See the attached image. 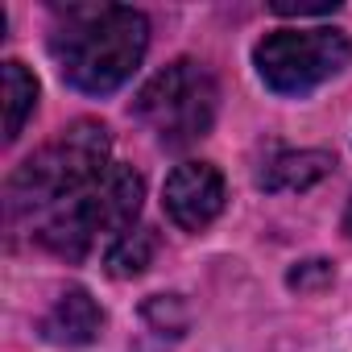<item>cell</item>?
I'll use <instances>...</instances> for the list:
<instances>
[{"label": "cell", "instance_id": "7c38bea8", "mask_svg": "<svg viewBox=\"0 0 352 352\" xmlns=\"http://www.w3.org/2000/svg\"><path fill=\"white\" fill-rule=\"evenodd\" d=\"M270 9L278 17H327V13H336V5H286V0H274Z\"/></svg>", "mask_w": 352, "mask_h": 352}, {"label": "cell", "instance_id": "9c48e42d", "mask_svg": "<svg viewBox=\"0 0 352 352\" xmlns=\"http://www.w3.org/2000/svg\"><path fill=\"white\" fill-rule=\"evenodd\" d=\"M38 108V79L21 63H5V141H17Z\"/></svg>", "mask_w": 352, "mask_h": 352}, {"label": "cell", "instance_id": "5b68a950", "mask_svg": "<svg viewBox=\"0 0 352 352\" xmlns=\"http://www.w3.org/2000/svg\"><path fill=\"white\" fill-rule=\"evenodd\" d=\"M348 58H352V42H348V34H340L331 25L274 30L253 50L257 75L278 96H307V91H315L319 83L340 75L348 67Z\"/></svg>", "mask_w": 352, "mask_h": 352}, {"label": "cell", "instance_id": "7a4b0ae2", "mask_svg": "<svg viewBox=\"0 0 352 352\" xmlns=\"http://www.w3.org/2000/svg\"><path fill=\"white\" fill-rule=\"evenodd\" d=\"M108 149H112L108 129L96 120H79V124L63 129L50 145H42L34 157H25L9 179V187H5L9 224L34 228L42 216H50L54 208L75 199L87 183H96L112 166Z\"/></svg>", "mask_w": 352, "mask_h": 352}, {"label": "cell", "instance_id": "ba28073f", "mask_svg": "<svg viewBox=\"0 0 352 352\" xmlns=\"http://www.w3.org/2000/svg\"><path fill=\"white\" fill-rule=\"evenodd\" d=\"M327 170H331V153H323V149H286V153L265 162L257 183L265 191H307Z\"/></svg>", "mask_w": 352, "mask_h": 352}, {"label": "cell", "instance_id": "8fae6325", "mask_svg": "<svg viewBox=\"0 0 352 352\" xmlns=\"http://www.w3.org/2000/svg\"><path fill=\"white\" fill-rule=\"evenodd\" d=\"M331 278H336V274H331V265H327V261H302L298 270H290V278H286V282H290L294 290H315V286H327Z\"/></svg>", "mask_w": 352, "mask_h": 352}, {"label": "cell", "instance_id": "30bf717a", "mask_svg": "<svg viewBox=\"0 0 352 352\" xmlns=\"http://www.w3.org/2000/svg\"><path fill=\"white\" fill-rule=\"evenodd\" d=\"M153 253H157L153 228H129V232H120L108 245L104 265H108L112 278H137V274H145V265L153 261Z\"/></svg>", "mask_w": 352, "mask_h": 352}, {"label": "cell", "instance_id": "3957f363", "mask_svg": "<svg viewBox=\"0 0 352 352\" xmlns=\"http://www.w3.org/2000/svg\"><path fill=\"white\" fill-rule=\"evenodd\" d=\"M141 195H145L141 174L133 166L112 162L96 183H87L75 199H67L63 208L42 216L30 232L50 253H58L67 261H79V257H87V249L100 236L116 241L120 232L133 228V220L141 212Z\"/></svg>", "mask_w": 352, "mask_h": 352}, {"label": "cell", "instance_id": "6da1fadb", "mask_svg": "<svg viewBox=\"0 0 352 352\" xmlns=\"http://www.w3.org/2000/svg\"><path fill=\"white\" fill-rule=\"evenodd\" d=\"M149 46V25L124 5H63L54 9L50 54L63 79L87 96L116 91Z\"/></svg>", "mask_w": 352, "mask_h": 352}, {"label": "cell", "instance_id": "8992f818", "mask_svg": "<svg viewBox=\"0 0 352 352\" xmlns=\"http://www.w3.org/2000/svg\"><path fill=\"white\" fill-rule=\"evenodd\" d=\"M166 216L183 232H204L224 212V174L212 162H183L166 179Z\"/></svg>", "mask_w": 352, "mask_h": 352}, {"label": "cell", "instance_id": "4fadbf2b", "mask_svg": "<svg viewBox=\"0 0 352 352\" xmlns=\"http://www.w3.org/2000/svg\"><path fill=\"white\" fill-rule=\"evenodd\" d=\"M344 232H348V241H352V199H348V208H344Z\"/></svg>", "mask_w": 352, "mask_h": 352}, {"label": "cell", "instance_id": "52a82bcc", "mask_svg": "<svg viewBox=\"0 0 352 352\" xmlns=\"http://www.w3.org/2000/svg\"><path fill=\"white\" fill-rule=\"evenodd\" d=\"M104 327V311L96 307V298L87 290H63L58 302L50 307V315L42 319V336L54 344H91Z\"/></svg>", "mask_w": 352, "mask_h": 352}, {"label": "cell", "instance_id": "277c9868", "mask_svg": "<svg viewBox=\"0 0 352 352\" xmlns=\"http://www.w3.org/2000/svg\"><path fill=\"white\" fill-rule=\"evenodd\" d=\"M216 79L208 67H199L195 58H179L162 67L133 100V112L141 124H149L157 133L162 145L183 149L199 137H208L212 120H216Z\"/></svg>", "mask_w": 352, "mask_h": 352}]
</instances>
